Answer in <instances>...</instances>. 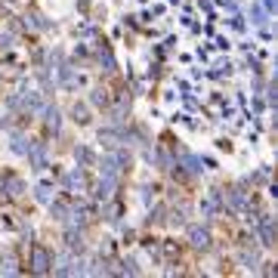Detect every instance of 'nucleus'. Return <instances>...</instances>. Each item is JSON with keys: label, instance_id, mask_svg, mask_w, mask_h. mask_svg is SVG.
I'll return each mask as SVG.
<instances>
[{"label": "nucleus", "instance_id": "21", "mask_svg": "<svg viewBox=\"0 0 278 278\" xmlns=\"http://www.w3.org/2000/svg\"><path fill=\"white\" fill-rule=\"evenodd\" d=\"M99 59H102V62H105V71H115V56H111V53H108V50H105V47H102V50H99Z\"/></svg>", "mask_w": 278, "mask_h": 278}, {"label": "nucleus", "instance_id": "20", "mask_svg": "<svg viewBox=\"0 0 278 278\" xmlns=\"http://www.w3.org/2000/svg\"><path fill=\"white\" fill-rule=\"evenodd\" d=\"M71 115H74V121H78V124H87V121H90V118H87V108H84V105H78V102H74Z\"/></svg>", "mask_w": 278, "mask_h": 278}, {"label": "nucleus", "instance_id": "19", "mask_svg": "<svg viewBox=\"0 0 278 278\" xmlns=\"http://www.w3.org/2000/svg\"><path fill=\"white\" fill-rule=\"evenodd\" d=\"M90 99H93V105H108V90H102V87H99V90H93V96H90Z\"/></svg>", "mask_w": 278, "mask_h": 278}, {"label": "nucleus", "instance_id": "26", "mask_svg": "<svg viewBox=\"0 0 278 278\" xmlns=\"http://www.w3.org/2000/svg\"><path fill=\"white\" fill-rule=\"evenodd\" d=\"M13 47V37L10 34H0V50H10Z\"/></svg>", "mask_w": 278, "mask_h": 278}, {"label": "nucleus", "instance_id": "7", "mask_svg": "<svg viewBox=\"0 0 278 278\" xmlns=\"http://www.w3.org/2000/svg\"><path fill=\"white\" fill-rule=\"evenodd\" d=\"M118 170H121V161L115 155L102 158V176H118Z\"/></svg>", "mask_w": 278, "mask_h": 278}, {"label": "nucleus", "instance_id": "15", "mask_svg": "<svg viewBox=\"0 0 278 278\" xmlns=\"http://www.w3.org/2000/svg\"><path fill=\"white\" fill-rule=\"evenodd\" d=\"M182 164H185V170H189V173H201V161L195 155H182Z\"/></svg>", "mask_w": 278, "mask_h": 278}, {"label": "nucleus", "instance_id": "9", "mask_svg": "<svg viewBox=\"0 0 278 278\" xmlns=\"http://www.w3.org/2000/svg\"><path fill=\"white\" fill-rule=\"evenodd\" d=\"M111 189H115V176H105L96 185V198H111Z\"/></svg>", "mask_w": 278, "mask_h": 278}, {"label": "nucleus", "instance_id": "11", "mask_svg": "<svg viewBox=\"0 0 278 278\" xmlns=\"http://www.w3.org/2000/svg\"><path fill=\"white\" fill-rule=\"evenodd\" d=\"M22 105H25L28 111H41V96H37V93H25V96H22Z\"/></svg>", "mask_w": 278, "mask_h": 278}, {"label": "nucleus", "instance_id": "23", "mask_svg": "<svg viewBox=\"0 0 278 278\" xmlns=\"http://www.w3.org/2000/svg\"><path fill=\"white\" fill-rule=\"evenodd\" d=\"M0 272L13 275V272H16V256H7V259H0Z\"/></svg>", "mask_w": 278, "mask_h": 278}, {"label": "nucleus", "instance_id": "25", "mask_svg": "<svg viewBox=\"0 0 278 278\" xmlns=\"http://www.w3.org/2000/svg\"><path fill=\"white\" fill-rule=\"evenodd\" d=\"M118 213H121V204H108L105 207V219H118Z\"/></svg>", "mask_w": 278, "mask_h": 278}, {"label": "nucleus", "instance_id": "18", "mask_svg": "<svg viewBox=\"0 0 278 278\" xmlns=\"http://www.w3.org/2000/svg\"><path fill=\"white\" fill-rule=\"evenodd\" d=\"M28 145H31V142H25L22 136H13V152H16V155H28Z\"/></svg>", "mask_w": 278, "mask_h": 278}, {"label": "nucleus", "instance_id": "17", "mask_svg": "<svg viewBox=\"0 0 278 278\" xmlns=\"http://www.w3.org/2000/svg\"><path fill=\"white\" fill-rule=\"evenodd\" d=\"M99 142H105L108 148H118V133H111V130H102V133H99Z\"/></svg>", "mask_w": 278, "mask_h": 278}, {"label": "nucleus", "instance_id": "13", "mask_svg": "<svg viewBox=\"0 0 278 278\" xmlns=\"http://www.w3.org/2000/svg\"><path fill=\"white\" fill-rule=\"evenodd\" d=\"M44 118H47V127L50 130H59V111H56V105L44 111Z\"/></svg>", "mask_w": 278, "mask_h": 278}, {"label": "nucleus", "instance_id": "3", "mask_svg": "<svg viewBox=\"0 0 278 278\" xmlns=\"http://www.w3.org/2000/svg\"><path fill=\"white\" fill-rule=\"evenodd\" d=\"M28 158H31L34 170H44V167H47V145L44 142H31L28 145Z\"/></svg>", "mask_w": 278, "mask_h": 278}, {"label": "nucleus", "instance_id": "2", "mask_svg": "<svg viewBox=\"0 0 278 278\" xmlns=\"http://www.w3.org/2000/svg\"><path fill=\"white\" fill-rule=\"evenodd\" d=\"M16 195H22V179L7 173L4 179H0V198H16Z\"/></svg>", "mask_w": 278, "mask_h": 278}, {"label": "nucleus", "instance_id": "6", "mask_svg": "<svg viewBox=\"0 0 278 278\" xmlns=\"http://www.w3.org/2000/svg\"><path fill=\"white\" fill-rule=\"evenodd\" d=\"M65 185H68V189H74V192H78V189H87V176H84V170H71V173L65 176Z\"/></svg>", "mask_w": 278, "mask_h": 278}, {"label": "nucleus", "instance_id": "5", "mask_svg": "<svg viewBox=\"0 0 278 278\" xmlns=\"http://www.w3.org/2000/svg\"><path fill=\"white\" fill-rule=\"evenodd\" d=\"M189 241H192V247L207 250V247H210V232L201 229V226H192V229H189Z\"/></svg>", "mask_w": 278, "mask_h": 278}, {"label": "nucleus", "instance_id": "12", "mask_svg": "<svg viewBox=\"0 0 278 278\" xmlns=\"http://www.w3.org/2000/svg\"><path fill=\"white\" fill-rule=\"evenodd\" d=\"M37 201H44V204L53 201V185H50V182H41V185H37Z\"/></svg>", "mask_w": 278, "mask_h": 278}, {"label": "nucleus", "instance_id": "27", "mask_svg": "<svg viewBox=\"0 0 278 278\" xmlns=\"http://www.w3.org/2000/svg\"><path fill=\"white\" fill-rule=\"evenodd\" d=\"M266 10H275V0H266Z\"/></svg>", "mask_w": 278, "mask_h": 278}, {"label": "nucleus", "instance_id": "4", "mask_svg": "<svg viewBox=\"0 0 278 278\" xmlns=\"http://www.w3.org/2000/svg\"><path fill=\"white\" fill-rule=\"evenodd\" d=\"M259 244H263V247L275 244V219H272V216H263V219H259Z\"/></svg>", "mask_w": 278, "mask_h": 278}, {"label": "nucleus", "instance_id": "22", "mask_svg": "<svg viewBox=\"0 0 278 278\" xmlns=\"http://www.w3.org/2000/svg\"><path fill=\"white\" fill-rule=\"evenodd\" d=\"M250 22H253V25H266V10L259 7V4L253 7V19H250Z\"/></svg>", "mask_w": 278, "mask_h": 278}, {"label": "nucleus", "instance_id": "1", "mask_svg": "<svg viewBox=\"0 0 278 278\" xmlns=\"http://www.w3.org/2000/svg\"><path fill=\"white\" fill-rule=\"evenodd\" d=\"M50 266H53L50 250H47V247H34V250H31V272H34V275H47Z\"/></svg>", "mask_w": 278, "mask_h": 278}, {"label": "nucleus", "instance_id": "24", "mask_svg": "<svg viewBox=\"0 0 278 278\" xmlns=\"http://www.w3.org/2000/svg\"><path fill=\"white\" fill-rule=\"evenodd\" d=\"M210 74H213V78H222V74H229V62H216Z\"/></svg>", "mask_w": 278, "mask_h": 278}, {"label": "nucleus", "instance_id": "14", "mask_svg": "<svg viewBox=\"0 0 278 278\" xmlns=\"http://www.w3.org/2000/svg\"><path fill=\"white\" fill-rule=\"evenodd\" d=\"M50 213H53L56 219H65V216H68V207H65L62 201H50Z\"/></svg>", "mask_w": 278, "mask_h": 278}, {"label": "nucleus", "instance_id": "10", "mask_svg": "<svg viewBox=\"0 0 278 278\" xmlns=\"http://www.w3.org/2000/svg\"><path fill=\"white\" fill-rule=\"evenodd\" d=\"M65 241H68V250H84V241H81V232H74V229H68Z\"/></svg>", "mask_w": 278, "mask_h": 278}, {"label": "nucleus", "instance_id": "29", "mask_svg": "<svg viewBox=\"0 0 278 278\" xmlns=\"http://www.w3.org/2000/svg\"><path fill=\"white\" fill-rule=\"evenodd\" d=\"M10 4H13V0H10Z\"/></svg>", "mask_w": 278, "mask_h": 278}, {"label": "nucleus", "instance_id": "8", "mask_svg": "<svg viewBox=\"0 0 278 278\" xmlns=\"http://www.w3.org/2000/svg\"><path fill=\"white\" fill-rule=\"evenodd\" d=\"M74 158H78V164H81V167H90L93 161H96V155H93L87 145H78V148H74Z\"/></svg>", "mask_w": 278, "mask_h": 278}, {"label": "nucleus", "instance_id": "16", "mask_svg": "<svg viewBox=\"0 0 278 278\" xmlns=\"http://www.w3.org/2000/svg\"><path fill=\"white\" fill-rule=\"evenodd\" d=\"M241 263H244L247 269H256V263H259V256H256V250H241Z\"/></svg>", "mask_w": 278, "mask_h": 278}, {"label": "nucleus", "instance_id": "28", "mask_svg": "<svg viewBox=\"0 0 278 278\" xmlns=\"http://www.w3.org/2000/svg\"><path fill=\"white\" fill-rule=\"evenodd\" d=\"M170 4H179V0H170Z\"/></svg>", "mask_w": 278, "mask_h": 278}]
</instances>
